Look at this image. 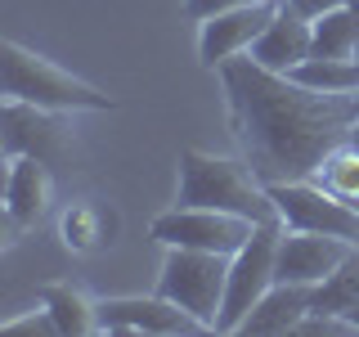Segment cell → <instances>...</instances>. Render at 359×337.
<instances>
[{"label": "cell", "mask_w": 359, "mask_h": 337, "mask_svg": "<svg viewBox=\"0 0 359 337\" xmlns=\"http://www.w3.org/2000/svg\"><path fill=\"white\" fill-rule=\"evenodd\" d=\"M247 54H252L261 67H269V72H292L297 63L310 59V18L297 14L287 0H278L269 27L256 37V45Z\"/></svg>", "instance_id": "12"}, {"label": "cell", "mask_w": 359, "mask_h": 337, "mask_svg": "<svg viewBox=\"0 0 359 337\" xmlns=\"http://www.w3.org/2000/svg\"><path fill=\"white\" fill-rule=\"evenodd\" d=\"M175 207H216V211L247 216L256 225H283L278 202L269 198V185L256 180V171L243 157H216L202 149L180 153Z\"/></svg>", "instance_id": "2"}, {"label": "cell", "mask_w": 359, "mask_h": 337, "mask_svg": "<svg viewBox=\"0 0 359 337\" xmlns=\"http://www.w3.org/2000/svg\"><path fill=\"white\" fill-rule=\"evenodd\" d=\"M269 198L278 202V216L287 230H314L332 234V239L359 243V207L323 189L319 180H287V185H269Z\"/></svg>", "instance_id": "7"}, {"label": "cell", "mask_w": 359, "mask_h": 337, "mask_svg": "<svg viewBox=\"0 0 359 337\" xmlns=\"http://www.w3.org/2000/svg\"><path fill=\"white\" fill-rule=\"evenodd\" d=\"M238 5H247V0H184V14L194 22H207V18L224 14V9H238Z\"/></svg>", "instance_id": "22"}, {"label": "cell", "mask_w": 359, "mask_h": 337, "mask_svg": "<svg viewBox=\"0 0 359 337\" xmlns=\"http://www.w3.org/2000/svg\"><path fill=\"white\" fill-rule=\"evenodd\" d=\"M359 243L332 239V234H314V230H287L278 234V284H306L319 288Z\"/></svg>", "instance_id": "11"}, {"label": "cell", "mask_w": 359, "mask_h": 337, "mask_svg": "<svg viewBox=\"0 0 359 337\" xmlns=\"http://www.w3.org/2000/svg\"><path fill=\"white\" fill-rule=\"evenodd\" d=\"M359 306V247L346 256L341 265L314 288V310H337V315H351Z\"/></svg>", "instance_id": "18"}, {"label": "cell", "mask_w": 359, "mask_h": 337, "mask_svg": "<svg viewBox=\"0 0 359 337\" xmlns=\"http://www.w3.org/2000/svg\"><path fill=\"white\" fill-rule=\"evenodd\" d=\"M41 306L54 315L63 337H86V333H99V301H90L81 288H67V284H54L45 288Z\"/></svg>", "instance_id": "15"}, {"label": "cell", "mask_w": 359, "mask_h": 337, "mask_svg": "<svg viewBox=\"0 0 359 337\" xmlns=\"http://www.w3.org/2000/svg\"><path fill=\"white\" fill-rule=\"evenodd\" d=\"M0 126H5V135H0L5 140V157H41L50 166H63L76 157V135L67 131L63 112H54V108L5 99Z\"/></svg>", "instance_id": "8"}, {"label": "cell", "mask_w": 359, "mask_h": 337, "mask_svg": "<svg viewBox=\"0 0 359 337\" xmlns=\"http://www.w3.org/2000/svg\"><path fill=\"white\" fill-rule=\"evenodd\" d=\"M314 310V288L306 284H274L247 310V319L238 324V333H256V337H283L297 333V324Z\"/></svg>", "instance_id": "14"}, {"label": "cell", "mask_w": 359, "mask_h": 337, "mask_svg": "<svg viewBox=\"0 0 359 337\" xmlns=\"http://www.w3.org/2000/svg\"><path fill=\"white\" fill-rule=\"evenodd\" d=\"M310 54L314 59H359V22L351 9H332L310 22Z\"/></svg>", "instance_id": "16"}, {"label": "cell", "mask_w": 359, "mask_h": 337, "mask_svg": "<svg viewBox=\"0 0 359 337\" xmlns=\"http://www.w3.org/2000/svg\"><path fill=\"white\" fill-rule=\"evenodd\" d=\"M216 72L229 99L238 153L261 185L310 180L337 144L351 140L359 121L355 95L310 90L287 72L261 67L252 54H238Z\"/></svg>", "instance_id": "1"}, {"label": "cell", "mask_w": 359, "mask_h": 337, "mask_svg": "<svg viewBox=\"0 0 359 337\" xmlns=\"http://www.w3.org/2000/svg\"><path fill=\"white\" fill-rule=\"evenodd\" d=\"M297 14H306L310 22L314 18H323V14H332V9H346V0H287Z\"/></svg>", "instance_id": "23"}, {"label": "cell", "mask_w": 359, "mask_h": 337, "mask_svg": "<svg viewBox=\"0 0 359 337\" xmlns=\"http://www.w3.org/2000/svg\"><path fill=\"white\" fill-rule=\"evenodd\" d=\"M99 333H149V337H180V333H207V324L194 319L171 297H108L99 301Z\"/></svg>", "instance_id": "9"}, {"label": "cell", "mask_w": 359, "mask_h": 337, "mask_svg": "<svg viewBox=\"0 0 359 337\" xmlns=\"http://www.w3.org/2000/svg\"><path fill=\"white\" fill-rule=\"evenodd\" d=\"M355 108H359V90H355Z\"/></svg>", "instance_id": "26"}, {"label": "cell", "mask_w": 359, "mask_h": 337, "mask_svg": "<svg viewBox=\"0 0 359 337\" xmlns=\"http://www.w3.org/2000/svg\"><path fill=\"white\" fill-rule=\"evenodd\" d=\"M310 180H319L323 189H332L337 198H346L351 207H359V149H355L351 140L337 144V149L323 157V166H319Z\"/></svg>", "instance_id": "19"}, {"label": "cell", "mask_w": 359, "mask_h": 337, "mask_svg": "<svg viewBox=\"0 0 359 337\" xmlns=\"http://www.w3.org/2000/svg\"><path fill=\"white\" fill-rule=\"evenodd\" d=\"M261 230L256 220L233 216V211H216V207H171L153 220V239L162 247H202V252H224L233 256L238 247Z\"/></svg>", "instance_id": "6"}, {"label": "cell", "mask_w": 359, "mask_h": 337, "mask_svg": "<svg viewBox=\"0 0 359 337\" xmlns=\"http://www.w3.org/2000/svg\"><path fill=\"white\" fill-rule=\"evenodd\" d=\"M22 333H59V324H54V315L41 306V310L22 315V319H9L5 324V337H22Z\"/></svg>", "instance_id": "21"}, {"label": "cell", "mask_w": 359, "mask_h": 337, "mask_svg": "<svg viewBox=\"0 0 359 337\" xmlns=\"http://www.w3.org/2000/svg\"><path fill=\"white\" fill-rule=\"evenodd\" d=\"M63 243L72 247V252H90V247L99 243V216L90 207H72L63 216Z\"/></svg>", "instance_id": "20"}, {"label": "cell", "mask_w": 359, "mask_h": 337, "mask_svg": "<svg viewBox=\"0 0 359 337\" xmlns=\"http://www.w3.org/2000/svg\"><path fill=\"white\" fill-rule=\"evenodd\" d=\"M224 288H229V256L224 252H202V247H166L162 275H157V292L184 306L194 319L216 333Z\"/></svg>", "instance_id": "4"}, {"label": "cell", "mask_w": 359, "mask_h": 337, "mask_svg": "<svg viewBox=\"0 0 359 337\" xmlns=\"http://www.w3.org/2000/svg\"><path fill=\"white\" fill-rule=\"evenodd\" d=\"M351 319H355V324H359V306H355V310H351Z\"/></svg>", "instance_id": "25"}, {"label": "cell", "mask_w": 359, "mask_h": 337, "mask_svg": "<svg viewBox=\"0 0 359 337\" xmlns=\"http://www.w3.org/2000/svg\"><path fill=\"white\" fill-rule=\"evenodd\" d=\"M287 77H297L310 90H328V95H355L359 90V59H310L297 63Z\"/></svg>", "instance_id": "17"}, {"label": "cell", "mask_w": 359, "mask_h": 337, "mask_svg": "<svg viewBox=\"0 0 359 337\" xmlns=\"http://www.w3.org/2000/svg\"><path fill=\"white\" fill-rule=\"evenodd\" d=\"M351 144H355V149H359V121H355V131H351Z\"/></svg>", "instance_id": "24"}, {"label": "cell", "mask_w": 359, "mask_h": 337, "mask_svg": "<svg viewBox=\"0 0 359 337\" xmlns=\"http://www.w3.org/2000/svg\"><path fill=\"white\" fill-rule=\"evenodd\" d=\"M50 162L41 157H9V176H5V211L18 230L36 225L50 211Z\"/></svg>", "instance_id": "13"}, {"label": "cell", "mask_w": 359, "mask_h": 337, "mask_svg": "<svg viewBox=\"0 0 359 337\" xmlns=\"http://www.w3.org/2000/svg\"><path fill=\"white\" fill-rule=\"evenodd\" d=\"M0 86H5V99H22V104L54 108V112H108V108H117L104 90H95L90 81L72 77L59 63L41 59L36 50H27L18 41L0 45Z\"/></svg>", "instance_id": "3"}, {"label": "cell", "mask_w": 359, "mask_h": 337, "mask_svg": "<svg viewBox=\"0 0 359 337\" xmlns=\"http://www.w3.org/2000/svg\"><path fill=\"white\" fill-rule=\"evenodd\" d=\"M278 234H283V225H261V230L229 256V288H224L216 333H238L247 310L278 284Z\"/></svg>", "instance_id": "5"}, {"label": "cell", "mask_w": 359, "mask_h": 337, "mask_svg": "<svg viewBox=\"0 0 359 337\" xmlns=\"http://www.w3.org/2000/svg\"><path fill=\"white\" fill-rule=\"evenodd\" d=\"M278 0H247L238 9H224V14L207 18L198 32V59L202 67H224L229 59H238L256 45V37L269 27Z\"/></svg>", "instance_id": "10"}]
</instances>
